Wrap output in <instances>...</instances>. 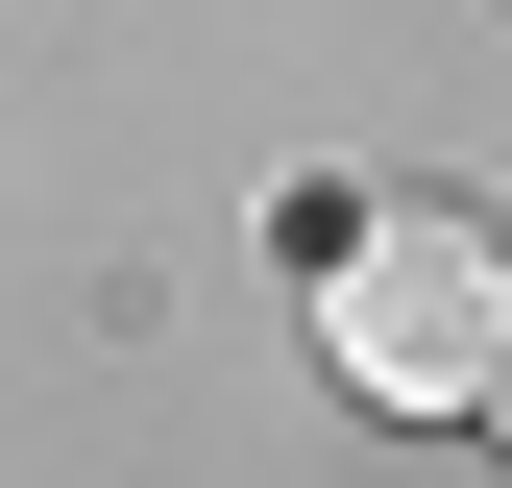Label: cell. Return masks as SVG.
I'll return each mask as SVG.
<instances>
[{"instance_id":"obj_1","label":"cell","mask_w":512,"mask_h":488,"mask_svg":"<svg viewBox=\"0 0 512 488\" xmlns=\"http://www.w3.org/2000/svg\"><path fill=\"white\" fill-rule=\"evenodd\" d=\"M317 342H342L366 415H488L512 391V220H464V196L317 220Z\"/></svg>"},{"instance_id":"obj_2","label":"cell","mask_w":512,"mask_h":488,"mask_svg":"<svg viewBox=\"0 0 512 488\" xmlns=\"http://www.w3.org/2000/svg\"><path fill=\"white\" fill-rule=\"evenodd\" d=\"M488 415H512V391H488Z\"/></svg>"}]
</instances>
